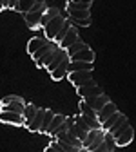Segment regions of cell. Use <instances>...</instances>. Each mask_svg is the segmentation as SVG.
Instances as JSON below:
<instances>
[{
	"label": "cell",
	"mask_w": 136,
	"mask_h": 152,
	"mask_svg": "<svg viewBox=\"0 0 136 152\" xmlns=\"http://www.w3.org/2000/svg\"><path fill=\"white\" fill-rule=\"evenodd\" d=\"M44 114H46V109H40V107H38L35 118L31 120V123H29L26 129H27L29 132H40V127H42V121H44Z\"/></svg>",
	"instance_id": "obj_14"
},
{
	"label": "cell",
	"mask_w": 136,
	"mask_h": 152,
	"mask_svg": "<svg viewBox=\"0 0 136 152\" xmlns=\"http://www.w3.org/2000/svg\"><path fill=\"white\" fill-rule=\"evenodd\" d=\"M65 118H67V116H64V114H54L53 120H51V125H49V129H47V134H51L56 127H60V125L65 121Z\"/></svg>",
	"instance_id": "obj_28"
},
{
	"label": "cell",
	"mask_w": 136,
	"mask_h": 152,
	"mask_svg": "<svg viewBox=\"0 0 136 152\" xmlns=\"http://www.w3.org/2000/svg\"><path fill=\"white\" fill-rule=\"evenodd\" d=\"M56 140H60V141H65V143L73 145L74 148H82V141H80L78 138H74V136H71L69 132H62V134H58V136H56Z\"/></svg>",
	"instance_id": "obj_19"
},
{
	"label": "cell",
	"mask_w": 136,
	"mask_h": 152,
	"mask_svg": "<svg viewBox=\"0 0 136 152\" xmlns=\"http://www.w3.org/2000/svg\"><path fill=\"white\" fill-rule=\"evenodd\" d=\"M16 4H18V0H9V7L7 9H13L15 11L16 9Z\"/></svg>",
	"instance_id": "obj_34"
},
{
	"label": "cell",
	"mask_w": 136,
	"mask_h": 152,
	"mask_svg": "<svg viewBox=\"0 0 136 152\" xmlns=\"http://www.w3.org/2000/svg\"><path fill=\"white\" fill-rule=\"evenodd\" d=\"M104 143H105V147H107V152H114L116 143H114L112 136H111V134H107V132H105V136H104Z\"/></svg>",
	"instance_id": "obj_30"
},
{
	"label": "cell",
	"mask_w": 136,
	"mask_h": 152,
	"mask_svg": "<svg viewBox=\"0 0 136 152\" xmlns=\"http://www.w3.org/2000/svg\"><path fill=\"white\" fill-rule=\"evenodd\" d=\"M116 110H118V107H116V103H112V102H107L98 112H96V118H98V121H100V125L107 120V118H111L112 116V114L116 112Z\"/></svg>",
	"instance_id": "obj_9"
},
{
	"label": "cell",
	"mask_w": 136,
	"mask_h": 152,
	"mask_svg": "<svg viewBox=\"0 0 136 152\" xmlns=\"http://www.w3.org/2000/svg\"><path fill=\"white\" fill-rule=\"evenodd\" d=\"M69 60L71 62H85V64H93L94 62V53L91 47H85L78 53H74L73 56H69Z\"/></svg>",
	"instance_id": "obj_7"
},
{
	"label": "cell",
	"mask_w": 136,
	"mask_h": 152,
	"mask_svg": "<svg viewBox=\"0 0 136 152\" xmlns=\"http://www.w3.org/2000/svg\"><path fill=\"white\" fill-rule=\"evenodd\" d=\"M24 109H26V102L20 96H6V98H2V102H0V110L24 114Z\"/></svg>",
	"instance_id": "obj_1"
},
{
	"label": "cell",
	"mask_w": 136,
	"mask_h": 152,
	"mask_svg": "<svg viewBox=\"0 0 136 152\" xmlns=\"http://www.w3.org/2000/svg\"><path fill=\"white\" fill-rule=\"evenodd\" d=\"M64 58H67V53H65V49H60V47H58V49H56V53H54V56H53V60L47 64V67H46V69H47L49 72H51V71H54L58 65L62 64V60H64Z\"/></svg>",
	"instance_id": "obj_17"
},
{
	"label": "cell",
	"mask_w": 136,
	"mask_h": 152,
	"mask_svg": "<svg viewBox=\"0 0 136 152\" xmlns=\"http://www.w3.org/2000/svg\"><path fill=\"white\" fill-rule=\"evenodd\" d=\"M78 40H80V38H78V31H76L74 26H71L69 31H67V34L64 36V40L58 44V47H60V49H67V47H71L74 42H78Z\"/></svg>",
	"instance_id": "obj_13"
},
{
	"label": "cell",
	"mask_w": 136,
	"mask_h": 152,
	"mask_svg": "<svg viewBox=\"0 0 136 152\" xmlns=\"http://www.w3.org/2000/svg\"><path fill=\"white\" fill-rule=\"evenodd\" d=\"M85 47H89L85 42H82V40H78V42H74L71 47H67L65 49V53H67V56H73L74 53H78V51H82V49H85Z\"/></svg>",
	"instance_id": "obj_29"
},
{
	"label": "cell",
	"mask_w": 136,
	"mask_h": 152,
	"mask_svg": "<svg viewBox=\"0 0 136 152\" xmlns=\"http://www.w3.org/2000/svg\"><path fill=\"white\" fill-rule=\"evenodd\" d=\"M76 152H89V150H85V148H78Z\"/></svg>",
	"instance_id": "obj_36"
},
{
	"label": "cell",
	"mask_w": 136,
	"mask_h": 152,
	"mask_svg": "<svg viewBox=\"0 0 136 152\" xmlns=\"http://www.w3.org/2000/svg\"><path fill=\"white\" fill-rule=\"evenodd\" d=\"M0 123L6 125H15V127H24V116L9 110H0Z\"/></svg>",
	"instance_id": "obj_6"
},
{
	"label": "cell",
	"mask_w": 136,
	"mask_h": 152,
	"mask_svg": "<svg viewBox=\"0 0 136 152\" xmlns=\"http://www.w3.org/2000/svg\"><path fill=\"white\" fill-rule=\"evenodd\" d=\"M91 152H107V147H105V143L102 141V143H100L98 147H96L94 150H91Z\"/></svg>",
	"instance_id": "obj_32"
},
{
	"label": "cell",
	"mask_w": 136,
	"mask_h": 152,
	"mask_svg": "<svg viewBox=\"0 0 136 152\" xmlns=\"http://www.w3.org/2000/svg\"><path fill=\"white\" fill-rule=\"evenodd\" d=\"M58 15H62L60 13V9H56V7H47L46 9V13L42 15V20H40V27H44L51 18H54V16H58Z\"/></svg>",
	"instance_id": "obj_23"
},
{
	"label": "cell",
	"mask_w": 136,
	"mask_h": 152,
	"mask_svg": "<svg viewBox=\"0 0 136 152\" xmlns=\"http://www.w3.org/2000/svg\"><path fill=\"white\" fill-rule=\"evenodd\" d=\"M36 2H46V0H18V4H16V9L15 11H18V13H27Z\"/></svg>",
	"instance_id": "obj_21"
},
{
	"label": "cell",
	"mask_w": 136,
	"mask_h": 152,
	"mask_svg": "<svg viewBox=\"0 0 136 152\" xmlns=\"http://www.w3.org/2000/svg\"><path fill=\"white\" fill-rule=\"evenodd\" d=\"M47 42H49V40H47V38H46L44 34H42V36H33L31 40L27 42V53L33 56V54H35L38 49H40L44 44H47Z\"/></svg>",
	"instance_id": "obj_16"
},
{
	"label": "cell",
	"mask_w": 136,
	"mask_h": 152,
	"mask_svg": "<svg viewBox=\"0 0 136 152\" xmlns=\"http://www.w3.org/2000/svg\"><path fill=\"white\" fill-rule=\"evenodd\" d=\"M64 22H65V16H62V15H58V16L51 18V20L42 27V29H44V36L47 38V40H54L56 33L60 31V27L64 26Z\"/></svg>",
	"instance_id": "obj_3"
},
{
	"label": "cell",
	"mask_w": 136,
	"mask_h": 152,
	"mask_svg": "<svg viewBox=\"0 0 136 152\" xmlns=\"http://www.w3.org/2000/svg\"><path fill=\"white\" fill-rule=\"evenodd\" d=\"M76 71H93V64H85V62H69V65H67V74H69V72H76Z\"/></svg>",
	"instance_id": "obj_20"
},
{
	"label": "cell",
	"mask_w": 136,
	"mask_h": 152,
	"mask_svg": "<svg viewBox=\"0 0 136 152\" xmlns=\"http://www.w3.org/2000/svg\"><path fill=\"white\" fill-rule=\"evenodd\" d=\"M73 24H71V20H69V18H65V22H64V26L60 27V31H58L56 33V36H54V40L53 42H56V44H60L62 40H64V36L67 34V31H69V27H71Z\"/></svg>",
	"instance_id": "obj_27"
},
{
	"label": "cell",
	"mask_w": 136,
	"mask_h": 152,
	"mask_svg": "<svg viewBox=\"0 0 136 152\" xmlns=\"http://www.w3.org/2000/svg\"><path fill=\"white\" fill-rule=\"evenodd\" d=\"M67 80L74 85V87H82L87 82L93 80V71H76V72H69Z\"/></svg>",
	"instance_id": "obj_5"
},
{
	"label": "cell",
	"mask_w": 136,
	"mask_h": 152,
	"mask_svg": "<svg viewBox=\"0 0 136 152\" xmlns=\"http://www.w3.org/2000/svg\"><path fill=\"white\" fill-rule=\"evenodd\" d=\"M44 152H58V150H56V148H54V147H51V145H47V147H46V150H44Z\"/></svg>",
	"instance_id": "obj_35"
},
{
	"label": "cell",
	"mask_w": 136,
	"mask_h": 152,
	"mask_svg": "<svg viewBox=\"0 0 136 152\" xmlns=\"http://www.w3.org/2000/svg\"><path fill=\"white\" fill-rule=\"evenodd\" d=\"M69 56H67V58H64L62 60V64L60 65H58L54 71H51L49 74H51V78L54 80V82H60V80H64V78H67V65H69Z\"/></svg>",
	"instance_id": "obj_11"
},
{
	"label": "cell",
	"mask_w": 136,
	"mask_h": 152,
	"mask_svg": "<svg viewBox=\"0 0 136 152\" xmlns=\"http://www.w3.org/2000/svg\"><path fill=\"white\" fill-rule=\"evenodd\" d=\"M71 20H84V18H91V11L87 9H67Z\"/></svg>",
	"instance_id": "obj_22"
},
{
	"label": "cell",
	"mask_w": 136,
	"mask_h": 152,
	"mask_svg": "<svg viewBox=\"0 0 136 152\" xmlns=\"http://www.w3.org/2000/svg\"><path fill=\"white\" fill-rule=\"evenodd\" d=\"M67 9H87L91 11V4L84 0H67Z\"/></svg>",
	"instance_id": "obj_26"
},
{
	"label": "cell",
	"mask_w": 136,
	"mask_h": 152,
	"mask_svg": "<svg viewBox=\"0 0 136 152\" xmlns=\"http://www.w3.org/2000/svg\"><path fill=\"white\" fill-rule=\"evenodd\" d=\"M76 92H78V96L82 100H85V98H93V96H100V94H104V89L98 83H94V80H91V82H87L82 87H76Z\"/></svg>",
	"instance_id": "obj_4"
},
{
	"label": "cell",
	"mask_w": 136,
	"mask_h": 152,
	"mask_svg": "<svg viewBox=\"0 0 136 152\" xmlns=\"http://www.w3.org/2000/svg\"><path fill=\"white\" fill-rule=\"evenodd\" d=\"M132 140H134V129L129 125V127L122 132V134L114 140V143H116V147H127Z\"/></svg>",
	"instance_id": "obj_15"
},
{
	"label": "cell",
	"mask_w": 136,
	"mask_h": 152,
	"mask_svg": "<svg viewBox=\"0 0 136 152\" xmlns=\"http://www.w3.org/2000/svg\"><path fill=\"white\" fill-rule=\"evenodd\" d=\"M84 102H85V103H87V105H89V107H91V109L94 110V112H98V110H100V109H102V107H104V105H105L107 102H111V100H109V96H107V94L104 92V94H100V96L85 98Z\"/></svg>",
	"instance_id": "obj_10"
},
{
	"label": "cell",
	"mask_w": 136,
	"mask_h": 152,
	"mask_svg": "<svg viewBox=\"0 0 136 152\" xmlns=\"http://www.w3.org/2000/svg\"><path fill=\"white\" fill-rule=\"evenodd\" d=\"M36 110H38V107L35 103H26V109H24V114H22V116H24V127H27L31 123V120L35 118Z\"/></svg>",
	"instance_id": "obj_18"
},
{
	"label": "cell",
	"mask_w": 136,
	"mask_h": 152,
	"mask_svg": "<svg viewBox=\"0 0 136 152\" xmlns=\"http://www.w3.org/2000/svg\"><path fill=\"white\" fill-rule=\"evenodd\" d=\"M122 116H124V114H122L120 110H116V112L112 114L111 118H107V120H105V121L102 123V130H104V132H107V130H109V129H111V127H112V125H114L116 121H118V120H120Z\"/></svg>",
	"instance_id": "obj_25"
},
{
	"label": "cell",
	"mask_w": 136,
	"mask_h": 152,
	"mask_svg": "<svg viewBox=\"0 0 136 152\" xmlns=\"http://www.w3.org/2000/svg\"><path fill=\"white\" fill-rule=\"evenodd\" d=\"M54 116V110L51 109H46V114H44V121H42V127H40V134H47V129L51 125V120Z\"/></svg>",
	"instance_id": "obj_24"
},
{
	"label": "cell",
	"mask_w": 136,
	"mask_h": 152,
	"mask_svg": "<svg viewBox=\"0 0 136 152\" xmlns=\"http://www.w3.org/2000/svg\"><path fill=\"white\" fill-rule=\"evenodd\" d=\"M71 24H76L80 27H89L91 26V18H84V20H71Z\"/></svg>",
	"instance_id": "obj_31"
},
{
	"label": "cell",
	"mask_w": 136,
	"mask_h": 152,
	"mask_svg": "<svg viewBox=\"0 0 136 152\" xmlns=\"http://www.w3.org/2000/svg\"><path fill=\"white\" fill-rule=\"evenodd\" d=\"M46 11H27L24 13V18H26V24L29 29H38L40 27V20H42V15Z\"/></svg>",
	"instance_id": "obj_8"
},
{
	"label": "cell",
	"mask_w": 136,
	"mask_h": 152,
	"mask_svg": "<svg viewBox=\"0 0 136 152\" xmlns=\"http://www.w3.org/2000/svg\"><path fill=\"white\" fill-rule=\"evenodd\" d=\"M9 7V0H0V11H4Z\"/></svg>",
	"instance_id": "obj_33"
},
{
	"label": "cell",
	"mask_w": 136,
	"mask_h": 152,
	"mask_svg": "<svg viewBox=\"0 0 136 152\" xmlns=\"http://www.w3.org/2000/svg\"><path fill=\"white\" fill-rule=\"evenodd\" d=\"M127 127H129V121H127V116L124 114V116H122L118 121H116V123L107 130V134H111V136H112V140H116V138H118V136L122 134V132H124Z\"/></svg>",
	"instance_id": "obj_12"
},
{
	"label": "cell",
	"mask_w": 136,
	"mask_h": 152,
	"mask_svg": "<svg viewBox=\"0 0 136 152\" xmlns=\"http://www.w3.org/2000/svg\"><path fill=\"white\" fill-rule=\"evenodd\" d=\"M104 136H105V132H104L102 129H91V130L87 132L85 140L82 141V148H85V150H89V152L94 150L96 147L104 141Z\"/></svg>",
	"instance_id": "obj_2"
}]
</instances>
